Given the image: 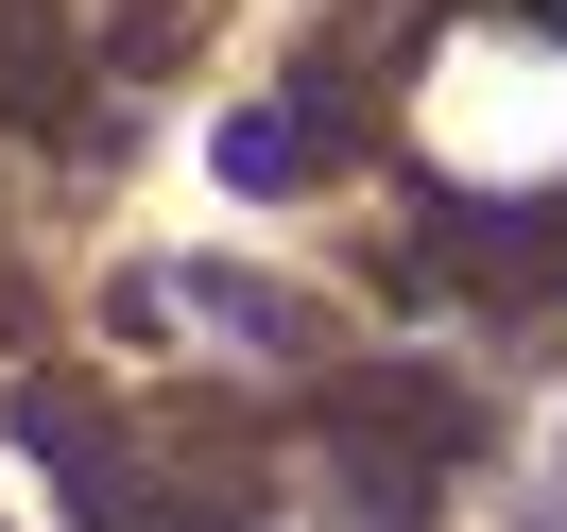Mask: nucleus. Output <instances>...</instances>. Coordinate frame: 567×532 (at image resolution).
I'll list each match as a JSON object with an SVG mask.
<instances>
[{"instance_id":"obj_2","label":"nucleus","mask_w":567,"mask_h":532,"mask_svg":"<svg viewBox=\"0 0 567 532\" xmlns=\"http://www.w3.org/2000/svg\"><path fill=\"white\" fill-rule=\"evenodd\" d=\"M327 138H344V86H310V104H241V121H224V189H310Z\"/></svg>"},{"instance_id":"obj_1","label":"nucleus","mask_w":567,"mask_h":532,"mask_svg":"<svg viewBox=\"0 0 567 532\" xmlns=\"http://www.w3.org/2000/svg\"><path fill=\"white\" fill-rule=\"evenodd\" d=\"M482 447V413H464L447 378H361L344 395V481L379 498V515H430V481Z\"/></svg>"}]
</instances>
